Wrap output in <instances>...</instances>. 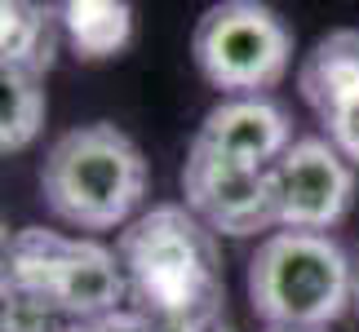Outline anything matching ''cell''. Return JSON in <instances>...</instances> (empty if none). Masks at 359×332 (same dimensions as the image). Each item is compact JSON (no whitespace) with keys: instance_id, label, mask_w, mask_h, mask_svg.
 <instances>
[{"instance_id":"52a82bcc","label":"cell","mask_w":359,"mask_h":332,"mask_svg":"<svg viewBox=\"0 0 359 332\" xmlns=\"http://www.w3.org/2000/svg\"><path fill=\"white\" fill-rule=\"evenodd\" d=\"M182 204L196 213L213 235H231V240H253V235H275V186L271 169H244V164H226L200 151L196 142L187 146L182 164Z\"/></svg>"},{"instance_id":"9a60e30c","label":"cell","mask_w":359,"mask_h":332,"mask_svg":"<svg viewBox=\"0 0 359 332\" xmlns=\"http://www.w3.org/2000/svg\"><path fill=\"white\" fill-rule=\"evenodd\" d=\"M13 235H18V230H9V221L0 217V270H5V257H9V248H13Z\"/></svg>"},{"instance_id":"3957f363","label":"cell","mask_w":359,"mask_h":332,"mask_svg":"<svg viewBox=\"0 0 359 332\" xmlns=\"http://www.w3.org/2000/svg\"><path fill=\"white\" fill-rule=\"evenodd\" d=\"M248 306L266 328H333L355 310V261L333 235L275 230L248 257Z\"/></svg>"},{"instance_id":"8fae6325","label":"cell","mask_w":359,"mask_h":332,"mask_svg":"<svg viewBox=\"0 0 359 332\" xmlns=\"http://www.w3.org/2000/svg\"><path fill=\"white\" fill-rule=\"evenodd\" d=\"M355 85H359V27H337V32L315 40V49L306 53L297 71V93L320 116Z\"/></svg>"},{"instance_id":"7a4b0ae2","label":"cell","mask_w":359,"mask_h":332,"mask_svg":"<svg viewBox=\"0 0 359 332\" xmlns=\"http://www.w3.org/2000/svg\"><path fill=\"white\" fill-rule=\"evenodd\" d=\"M40 195L72 230H124L147 200V155L129 133L107 120L76 124L45 151Z\"/></svg>"},{"instance_id":"ba28073f","label":"cell","mask_w":359,"mask_h":332,"mask_svg":"<svg viewBox=\"0 0 359 332\" xmlns=\"http://www.w3.org/2000/svg\"><path fill=\"white\" fill-rule=\"evenodd\" d=\"M200 151L226 160V164H244V169H275V160L284 155L293 137V120L288 111L271 98H222L209 116L200 120L196 137Z\"/></svg>"},{"instance_id":"5b68a950","label":"cell","mask_w":359,"mask_h":332,"mask_svg":"<svg viewBox=\"0 0 359 332\" xmlns=\"http://www.w3.org/2000/svg\"><path fill=\"white\" fill-rule=\"evenodd\" d=\"M191 58L222 98H266L293 67V32L271 5L226 0L196 22Z\"/></svg>"},{"instance_id":"4fadbf2b","label":"cell","mask_w":359,"mask_h":332,"mask_svg":"<svg viewBox=\"0 0 359 332\" xmlns=\"http://www.w3.org/2000/svg\"><path fill=\"white\" fill-rule=\"evenodd\" d=\"M320 124H324L328 142H333L341 155L359 169V85L351 93H341L333 106H324L320 111Z\"/></svg>"},{"instance_id":"7c38bea8","label":"cell","mask_w":359,"mask_h":332,"mask_svg":"<svg viewBox=\"0 0 359 332\" xmlns=\"http://www.w3.org/2000/svg\"><path fill=\"white\" fill-rule=\"evenodd\" d=\"M45 76L22 71V67H0V155L32 146L45 129Z\"/></svg>"},{"instance_id":"2e32d148","label":"cell","mask_w":359,"mask_h":332,"mask_svg":"<svg viewBox=\"0 0 359 332\" xmlns=\"http://www.w3.org/2000/svg\"><path fill=\"white\" fill-rule=\"evenodd\" d=\"M262 332H328V328H262Z\"/></svg>"},{"instance_id":"30bf717a","label":"cell","mask_w":359,"mask_h":332,"mask_svg":"<svg viewBox=\"0 0 359 332\" xmlns=\"http://www.w3.org/2000/svg\"><path fill=\"white\" fill-rule=\"evenodd\" d=\"M62 40L85 62L120 58L133 40V9L124 0H67L58 5Z\"/></svg>"},{"instance_id":"6da1fadb","label":"cell","mask_w":359,"mask_h":332,"mask_svg":"<svg viewBox=\"0 0 359 332\" xmlns=\"http://www.w3.org/2000/svg\"><path fill=\"white\" fill-rule=\"evenodd\" d=\"M129 310L151 332H231L217 235L187 204H151L116 240Z\"/></svg>"},{"instance_id":"e0dca14e","label":"cell","mask_w":359,"mask_h":332,"mask_svg":"<svg viewBox=\"0 0 359 332\" xmlns=\"http://www.w3.org/2000/svg\"><path fill=\"white\" fill-rule=\"evenodd\" d=\"M355 314H359V261H355Z\"/></svg>"},{"instance_id":"8992f818","label":"cell","mask_w":359,"mask_h":332,"mask_svg":"<svg viewBox=\"0 0 359 332\" xmlns=\"http://www.w3.org/2000/svg\"><path fill=\"white\" fill-rule=\"evenodd\" d=\"M280 230L328 235L355 204V164L328 137H297L271 169Z\"/></svg>"},{"instance_id":"277c9868","label":"cell","mask_w":359,"mask_h":332,"mask_svg":"<svg viewBox=\"0 0 359 332\" xmlns=\"http://www.w3.org/2000/svg\"><path fill=\"white\" fill-rule=\"evenodd\" d=\"M0 293H32L53 301L76 328L129 310V284L116 248L89 235L22 226L0 270Z\"/></svg>"},{"instance_id":"9c48e42d","label":"cell","mask_w":359,"mask_h":332,"mask_svg":"<svg viewBox=\"0 0 359 332\" xmlns=\"http://www.w3.org/2000/svg\"><path fill=\"white\" fill-rule=\"evenodd\" d=\"M62 40V18L53 5H27V0H0V67L45 76L53 67Z\"/></svg>"},{"instance_id":"5bb4252c","label":"cell","mask_w":359,"mask_h":332,"mask_svg":"<svg viewBox=\"0 0 359 332\" xmlns=\"http://www.w3.org/2000/svg\"><path fill=\"white\" fill-rule=\"evenodd\" d=\"M76 332H151V324H147V319H137L133 310H120V314H111V319L85 324V328H76Z\"/></svg>"}]
</instances>
